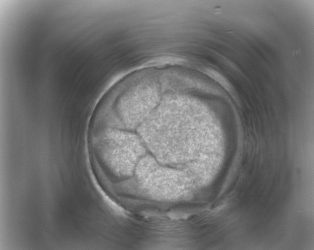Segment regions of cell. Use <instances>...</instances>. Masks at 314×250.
<instances>
[{
  "label": "cell",
  "mask_w": 314,
  "mask_h": 250,
  "mask_svg": "<svg viewBox=\"0 0 314 250\" xmlns=\"http://www.w3.org/2000/svg\"><path fill=\"white\" fill-rule=\"evenodd\" d=\"M185 97L165 93L137 128L146 148L159 163L183 169L188 162V169L205 164V159L210 157L205 152L211 145L206 141L209 137L208 122L194 110L192 102L188 104L189 100Z\"/></svg>",
  "instance_id": "1"
},
{
  "label": "cell",
  "mask_w": 314,
  "mask_h": 250,
  "mask_svg": "<svg viewBox=\"0 0 314 250\" xmlns=\"http://www.w3.org/2000/svg\"><path fill=\"white\" fill-rule=\"evenodd\" d=\"M96 149L108 171L119 179L132 176L146 147L138 134L108 127L100 132Z\"/></svg>",
  "instance_id": "3"
},
{
  "label": "cell",
  "mask_w": 314,
  "mask_h": 250,
  "mask_svg": "<svg viewBox=\"0 0 314 250\" xmlns=\"http://www.w3.org/2000/svg\"><path fill=\"white\" fill-rule=\"evenodd\" d=\"M134 174L143 193L160 200L179 198L193 179L185 170L162 165L148 154L140 159Z\"/></svg>",
  "instance_id": "4"
},
{
  "label": "cell",
  "mask_w": 314,
  "mask_h": 250,
  "mask_svg": "<svg viewBox=\"0 0 314 250\" xmlns=\"http://www.w3.org/2000/svg\"><path fill=\"white\" fill-rule=\"evenodd\" d=\"M129 85L113 101H105L101 114L118 121L113 127L133 130L144 121L159 103L161 86L154 77L146 76Z\"/></svg>",
  "instance_id": "2"
}]
</instances>
